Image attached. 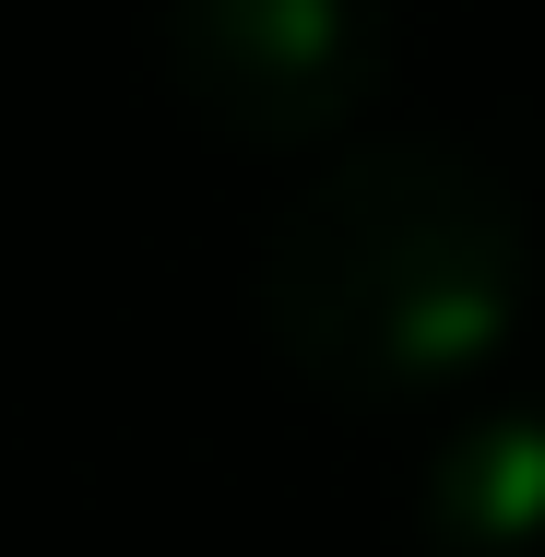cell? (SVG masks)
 <instances>
[{"mask_svg": "<svg viewBox=\"0 0 545 557\" xmlns=\"http://www.w3.org/2000/svg\"><path fill=\"white\" fill-rule=\"evenodd\" d=\"M534 297V214L450 143H368L309 178L261 249V321L332 392H438Z\"/></svg>", "mask_w": 545, "mask_h": 557, "instance_id": "1", "label": "cell"}, {"mask_svg": "<svg viewBox=\"0 0 545 557\" xmlns=\"http://www.w3.org/2000/svg\"><path fill=\"white\" fill-rule=\"evenodd\" d=\"M166 72L237 143H321L380 96V0H166Z\"/></svg>", "mask_w": 545, "mask_h": 557, "instance_id": "2", "label": "cell"}, {"mask_svg": "<svg viewBox=\"0 0 545 557\" xmlns=\"http://www.w3.org/2000/svg\"><path fill=\"white\" fill-rule=\"evenodd\" d=\"M428 557H545V404L474 416L428 474Z\"/></svg>", "mask_w": 545, "mask_h": 557, "instance_id": "3", "label": "cell"}]
</instances>
